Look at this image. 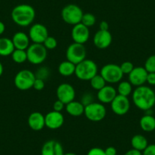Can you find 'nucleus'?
Instances as JSON below:
<instances>
[{"mask_svg": "<svg viewBox=\"0 0 155 155\" xmlns=\"http://www.w3.org/2000/svg\"><path fill=\"white\" fill-rule=\"evenodd\" d=\"M132 101L137 108L147 111L155 105V92L148 86L136 87L132 91Z\"/></svg>", "mask_w": 155, "mask_h": 155, "instance_id": "obj_1", "label": "nucleus"}, {"mask_svg": "<svg viewBox=\"0 0 155 155\" xmlns=\"http://www.w3.org/2000/svg\"><path fill=\"white\" fill-rule=\"evenodd\" d=\"M11 17L15 24L20 27H28L32 25L36 17L34 7L28 4H20L14 7Z\"/></svg>", "mask_w": 155, "mask_h": 155, "instance_id": "obj_2", "label": "nucleus"}, {"mask_svg": "<svg viewBox=\"0 0 155 155\" xmlns=\"http://www.w3.org/2000/svg\"><path fill=\"white\" fill-rule=\"evenodd\" d=\"M97 71L98 68L96 62L91 59H85L76 65L74 74L81 81H90L97 74Z\"/></svg>", "mask_w": 155, "mask_h": 155, "instance_id": "obj_3", "label": "nucleus"}, {"mask_svg": "<svg viewBox=\"0 0 155 155\" xmlns=\"http://www.w3.org/2000/svg\"><path fill=\"white\" fill-rule=\"evenodd\" d=\"M84 15L82 9L75 4H68L63 7L61 12V16L65 23L69 25H75L81 23Z\"/></svg>", "mask_w": 155, "mask_h": 155, "instance_id": "obj_4", "label": "nucleus"}, {"mask_svg": "<svg viewBox=\"0 0 155 155\" xmlns=\"http://www.w3.org/2000/svg\"><path fill=\"white\" fill-rule=\"evenodd\" d=\"M28 61L33 65L42 64L47 58V50L43 44H34L26 50Z\"/></svg>", "mask_w": 155, "mask_h": 155, "instance_id": "obj_5", "label": "nucleus"}, {"mask_svg": "<svg viewBox=\"0 0 155 155\" xmlns=\"http://www.w3.org/2000/svg\"><path fill=\"white\" fill-rule=\"evenodd\" d=\"M36 75L29 69H22L16 74L14 78L15 87L20 91H28L32 88Z\"/></svg>", "mask_w": 155, "mask_h": 155, "instance_id": "obj_6", "label": "nucleus"}, {"mask_svg": "<svg viewBox=\"0 0 155 155\" xmlns=\"http://www.w3.org/2000/svg\"><path fill=\"white\" fill-rule=\"evenodd\" d=\"M84 116L91 122H101L105 118L107 110L103 104L100 102H92L84 106Z\"/></svg>", "mask_w": 155, "mask_h": 155, "instance_id": "obj_7", "label": "nucleus"}, {"mask_svg": "<svg viewBox=\"0 0 155 155\" xmlns=\"http://www.w3.org/2000/svg\"><path fill=\"white\" fill-rule=\"evenodd\" d=\"M100 74L105 79L107 83L110 84L120 82L124 75L120 65L113 63L104 65L101 69Z\"/></svg>", "mask_w": 155, "mask_h": 155, "instance_id": "obj_8", "label": "nucleus"}, {"mask_svg": "<svg viewBox=\"0 0 155 155\" xmlns=\"http://www.w3.org/2000/svg\"><path fill=\"white\" fill-rule=\"evenodd\" d=\"M87 50L84 44L73 43L70 44L66 50L65 56L67 60L77 65L86 59Z\"/></svg>", "mask_w": 155, "mask_h": 155, "instance_id": "obj_9", "label": "nucleus"}, {"mask_svg": "<svg viewBox=\"0 0 155 155\" xmlns=\"http://www.w3.org/2000/svg\"><path fill=\"white\" fill-rule=\"evenodd\" d=\"M28 36L34 44H43L49 37V32L45 25L41 23H35L30 28Z\"/></svg>", "mask_w": 155, "mask_h": 155, "instance_id": "obj_10", "label": "nucleus"}, {"mask_svg": "<svg viewBox=\"0 0 155 155\" xmlns=\"http://www.w3.org/2000/svg\"><path fill=\"white\" fill-rule=\"evenodd\" d=\"M56 97L66 105L68 103L74 101L75 90L71 84L68 83H62L56 88Z\"/></svg>", "mask_w": 155, "mask_h": 155, "instance_id": "obj_11", "label": "nucleus"}, {"mask_svg": "<svg viewBox=\"0 0 155 155\" xmlns=\"http://www.w3.org/2000/svg\"><path fill=\"white\" fill-rule=\"evenodd\" d=\"M111 110L117 116H124L130 109V101L128 97L117 94L110 104Z\"/></svg>", "mask_w": 155, "mask_h": 155, "instance_id": "obj_12", "label": "nucleus"}, {"mask_svg": "<svg viewBox=\"0 0 155 155\" xmlns=\"http://www.w3.org/2000/svg\"><path fill=\"white\" fill-rule=\"evenodd\" d=\"M71 35L74 43L84 44L88 41L90 37V31L87 27L84 26L82 23H79L73 26Z\"/></svg>", "mask_w": 155, "mask_h": 155, "instance_id": "obj_13", "label": "nucleus"}, {"mask_svg": "<svg viewBox=\"0 0 155 155\" xmlns=\"http://www.w3.org/2000/svg\"><path fill=\"white\" fill-rule=\"evenodd\" d=\"M113 37L109 31H101L99 30L95 33L93 37L94 45L100 50H105L108 48L112 44Z\"/></svg>", "mask_w": 155, "mask_h": 155, "instance_id": "obj_14", "label": "nucleus"}, {"mask_svg": "<svg viewBox=\"0 0 155 155\" xmlns=\"http://www.w3.org/2000/svg\"><path fill=\"white\" fill-rule=\"evenodd\" d=\"M147 73L144 67H135L129 74V81L132 86L135 87L144 85V83L147 81Z\"/></svg>", "mask_w": 155, "mask_h": 155, "instance_id": "obj_15", "label": "nucleus"}, {"mask_svg": "<svg viewBox=\"0 0 155 155\" xmlns=\"http://www.w3.org/2000/svg\"><path fill=\"white\" fill-rule=\"evenodd\" d=\"M64 116L61 112L50 111L45 116L46 127L52 130L59 129L64 124Z\"/></svg>", "mask_w": 155, "mask_h": 155, "instance_id": "obj_16", "label": "nucleus"}, {"mask_svg": "<svg viewBox=\"0 0 155 155\" xmlns=\"http://www.w3.org/2000/svg\"><path fill=\"white\" fill-rule=\"evenodd\" d=\"M63 147L56 140L46 141L41 148V155H64Z\"/></svg>", "mask_w": 155, "mask_h": 155, "instance_id": "obj_17", "label": "nucleus"}, {"mask_svg": "<svg viewBox=\"0 0 155 155\" xmlns=\"http://www.w3.org/2000/svg\"><path fill=\"white\" fill-rule=\"evenodd\" d=\"M117 94V91L114 87L112 85H106L102 89L98 91L97 97L101 104H110Z\"/></svg>", "mask_w": 155, "mask_h": 155, "instance_id": "obj_18", "label": "nucleus"}, {"mask_svg": "<svg viewBox=\"0 0 155 155\" xmlns=\"http://www.w3.org/2000/svg\"><path fill=\"white\" fill-rule=\"evenodd\" d=\"M29 127L34 131H41L46 126L45 116L40 112H33L28 119Z\"/></svg>", "mask_w": 155, "mask_h": 155, "instance_id": "obj_19", "label": "nucleus"}, {"mask_svg": "<svg viewBox=\"0 0 155 155\" xmlns=\"http://www.w3.org/2000/svg\"><path fill=\"white\" fill-rule=\"evenodd\" d=\"M12 41L14 44L15 48L18 50H26L29 47L31 40L28 34L21 31H18L13 35Z\"/></svg>", "mask_w": 155, "mask_h": 155, "instance_id": "obj_20", "label": "nucleus"}, {"mask_svg": "<svg viewBox=\"0 0 155 155\" xmlns=\"http://www.w3.org/2000/svg\"><path fill=\"white\" fill-rule=\"evenodd\" d=\"M65 110L70 116L78 117L84 114V105L81 102L73 101L65 105Z\"/></svg>", "mask_w": 155, "mask_h": 155, "instance_id": "obj_21", "label": "nucleus"}, {"mask_svg": "<svg viewBox=\"0 0 155 155\" xmlns=\"http://www.w3.org/2000/svg\"><path fill=\"white\" fill-rule=\"evenodd\" d=\"M15 50L11 39L7 37L0 38V56H8L12 54Z\"/></svg>", "mask_w": 155, "mask_h": 155, "instance_id": "obj_22", "label": "nucleus"}, {"mask_svg": "<svg viewBox=\"0 0 155 155\" xmlns=\"http://www.w3.org/2000/svg\"><path fill=\"white\" fill-rule=\"evenodd\" d=\"M139 125L144 132H153L155 130V117L152 115H144L140 119Z\"/></svg>", "mask_w": 155, "mask_h": 155, "instance_id": "obj_23", "label": "nucleus"}, {"mask_svg": "<svg viewBox=\"0 0 155 155\" xmlns=\"http://www.w3.org/2000/svg\"><path fill=\"white\" fill-rule=\"evenodd\" d=\"M75 68L76 65L69 62L68 60H65L59 64V67H58V71H59L61 75L68 77V76H71L74 74Z\"/></svg>", "mask_w": 155, "mask_h": 155, "instance_id": "obj_24", "label": "nucleus"}, {"mask_svg": "<svg viewBox=\"0 0 155 155\" xmlns=\"http://www.w3.org/2000/svg\"><path fill=\"white\" fill-rule=\"evenodd\" d=\"M131 145H132L133 149L142 152L148 145V141H147V138L144 135L138 134V135H135L132 138V139H131Z\"/></svg>", "mask_w": 155, "mask_h": 155, "instance_id": "obj_25", "label": "nucleus"}, {"mask_svg": "<svg viewBox=\"0 0 155 155\" xmlns=\"http://www.w3.org/2000/svg\"><path fill=\"white\" fill-rule=\"evenodd\" d=\"M117 94L124 97H128L132 94V85L129 81H120L117 87Z\"/></svg>", "mask_w": 155, "mask_h": 155, "instance_id": "obj_26", "label": "nucleus"}, {"mask_svg": "<svg viewBox=\"0 0 155 155\" xmlns=\"http://www.w3.org/2000/svg\"><path fill=\"white\" fill-rule=\"evenodd\" d=\"M89 81H90L91 86L92 88L97 91L101 90V89H102L104 86L107 85V81L101 75V74H97Z\"/></svg>", "mask_w": 155, "mask_h": 155, "instance_id": "obj_27", "label": "nucleus"}, {"mask_svg": "<svg viewBox=\"0 0 155 155\" xmlns=\"http://www.w3.org/2000/svg\"><path fill=\"white\" fill-rule=\"evenodd\" d=\"M11 56L15 63L21 64L28 61V55H27L26 50L15 49Z\"/></svg>", "mask_w": 155, "mask_h": 155, "instance_id": "obj_28", "label": "nucleus"}, {"mask_svg": "<svg viewBox=\"0 0 155 155\" xmlns=\"http://www.w3.org/2000/svg\"><path fill=\"white\" fill-rule=\"evenodd\" d=\"M96 21L97 19L94 15H93L92 13H84L81 23H82L84 26L89 28L95 25Z\"/></svg>", "mask_w": 155, "mask_h": 155, "instance_id": "obj_29", "label": "nucleus"}, {"mask_svg": "<svg viewBox=\"0 0 155 155\" xmlns=\"http://www.w3.org/2000/svg\"><path fill=\"white\" fill-rule=\"evenodd\" d=\"M144 68L147 72H155V54L151 55L146 59Z\"/></svg>", "mask_w": 155, "mask_h": 155, "instance_id": "obj_30", "label": "nucleus"}, {"mask_svg": "<svg viewBox=\"0 0 155 155\" xmlns=\"http://www.w3.org/2000/svg\"><path fill=\"white\" fill-rule=\"evenodd\" d=\"M44 47H46L47 50H54L57 47L58 43L57 41H56V39L53 37H50L49 36L47 39L45 40L44 43H43Z\"/></svg>", "mask_w": 155, "mask_h": 155, "instance_id": "obj_31", "label": "nucleus"}, {"mask_svg": "<svg viewBox=\"0 0 155 155\" xmlns=\"http://www.w3.org/2000/svg\"><path fill=\"white\" fill-rule=\"evenodd\" d=\"M120 66V68H121L122 71H123V74H129V73L133 70V68H135L133 63H132V62H129V61L123 62Z\"/></svg>", "mask_w": 155, "mask_h": 155, "instance_id": "obj_32", "label": "nucleus"}, {"mask_svg": "<svg viewBox=\"0 0 155 155\" xmlns=\"http://www.w3.org/2000/svg\"><path fill=\"white\" fill-rule=\"evenodd\" d=\"M33 87L36 91H38L44 90V88L45 87V81H44V80L41 79V78H36Z\"/></svg>", "mask_w": 155, "mask_h": 155, "instance_id": "obj_33", "label": "nucleus"}, {"mask_svg": "<svg viewBox=\"0 0 155 155\" xmlns=\"http://www.w3.org/2000/svg\"><path fill=\"white\" fill-rule=\"evenodd\" d=\"M87 155H106L104 149L101 147H93L87 152Z\"/></svg>", "mask_w": 155, "mask_h": 155, "instance_id": "obj_34", "label": "nucleus"}, {"mask_svg": "<svg viewBox=\"0 0 155 155\" xmlns=\"http://www.w3.org/2000/svg\"><path fill=\"white\" fill-rule=\"evenodd\" d=\"M143 155H155V144H150L147 146L142 151Z\"/></svg>", "mask_w": 155, "mask_h": 155, "instance_id": "obj_35", "label": "nucleus"}, {"mask_svg": "<svg viewBox=\"0 0 155 155\" xmlns=\"http://www.w3.org/2000/svg\"><path fill=\"white\" fill-rule=\"evenodd\" d=\"M65 104L64 103H62V101H60L59 100H57L54 102L53 106V108L54 111H57V112H62V110L65 108Z\"/></svg>", "mask_w": 155, "mask_h": 155, "instance_id": "obj_36", "label": "nucleus"}, {"mask_svg": "<svg viewBox=\"0 0 155 155\" xmlns=\"http://www.w3.org/2000/svg\"><path fill=\"white\" fill-rule=\"evenodd\" d=\"M146 82L148 83V84H150V85H155V72L147 73V81H146Z\"/></svg>", "mask_w": 155, "mask_h": 155, "instance_id": "obj_37", "label": "nucleus"}, {"mask_svg": "<svg viewBox=\"0 0 155 155\" xmlns=\"http://www.w3.org/2000/svg\"><path fill=\"white\" fill-rule=\"evenodd\" d=\"M105 151L106 155H117V150L113 146H110V147H107V148L104 150Z\"/></svg>", "mask_w": 155, "mask_h": 155, "instance_id": "obj_38", "label": "nucleus"}, {"mask_svg": "<svg viewBox=\"0 0 155 155\" xmlns=\"http://www.w3.org/2000/svg\"><path fill=\"white\" fill-rule=\"evenodd\" d=\"M124 155H143V154H142V152L140 151V150H135V149L132 148L128 150L127 152H126Z\"/></svg>", "mask_w": 155, "mask_h": 155, "instance_id": "obj_39", "label": "nucleus"}, {"mask_svg": "<svg viewBox=\"0 0 155 155\" xmlns=\"http://www.w3.org/2000/svg\"><path fill=\"white\" fill-rule=\"evenodd\" d=\"M99 29L101 31H109V25L106 21H102L99 25Z\"/></svg>", "mask_w": 155, "mask_h": 155, "instance_id": "obj_40", "label": "nucleus"}, {"mask_svg": "<svg viewBox=\"0 0 155 155\" xmlns=\"http://www.w3.org/2000/svg\"><path fill=\"white\" fill-rule=\"evenodd\" d=\"M5 30V25L2 21H0V35H2Z\"/></svg>", "mask_w": 155, "mask_h": 155, "instance_id": "obj_41", "label": "nucleus"}, {"mask_svg": "<svg viewBox=\"0 0 155 155\" xmlns=\"http://www.w3.org/2000/svg\"><path fill=\"white\" fill-rule=\"evenodd\" d=\"M3 70H4V68H3V65H2V62H0V77H1V76H2V73H3Z\"/></svg>", "mask_w": 155, "mask_h": 155, "instance_id": "obj_42", "label": "nucleus"}, {"mask_svg": "<svg viewBox=\"0 0 155 155\" xmlns=\"http://www.w3.org/2000/svg\"><path fill=\"white\" fill-rule=\"evenodd\" d=\"M64 155H77V154H75V153H71V152H68V153H64Z\"/></svg>", "mask_w": 155, "mask_h": 155, "instance_id": "obj_43", "label": "nucleus"}]
</instances>
